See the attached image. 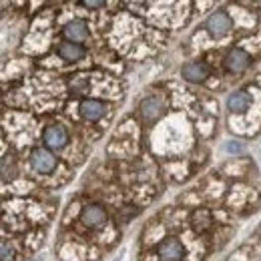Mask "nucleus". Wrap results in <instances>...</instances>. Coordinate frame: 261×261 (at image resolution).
Returning <instances> with one entry per match:
<instances>
[{
  "mask_svg": "<svg viewBox=\"0 0 261 261\" xmlns=\"http://www.w3.org/2000/svg\"><path fill=\"white\" fill-rule=\"evenodd\" d=\"M159 255L163 261H179L183 257V245L175 237H167L159 245Z\"/></svg>",
  "mask_w": 261,
  "mask_h": 261,
  "instance_id": "nucleus-4",
  "label": "nucleus"
},
{
  "mask_svg": "<svg viewBox=\"0 0 261 261\" xmlns=\"http://www.w3.org/2000/svg\"><path fill=\"white\" fill-rule=\"evenodd\" d=\"M231 18H229L227 14L223 12V10H217V12H213L209 18H207V22H205V29L209 31V34H213V36H223V34H227L231 31Z\"/></svg>",
  "mask_w": 261,
  "mask_h": 261,
  "instance_id": "nucleus-1",
  "label": "nucleus"
},
{
  "mask_svg": "<svg viewBox=\"0 0 261 261\" xmlns=\"http://www.w3.org/2000/svg\"><path fill=\"white\" fill-rule=\"evenodd\" d=\"M249 63H251L249 55L245 50H241V48L229 50V55L225 57V66H227V70H231V72H243L249 66Z\"/></svg>",
  "mask_w": 261,
  "mask_h": 261,
  "instance_id": "nucleus-5",
  "label": "nucleus"
},
{
  "mask_svg": "<svg viewBox=\"0 0 261 261\" xmlns=\"http://www.w3.org/2000/svg\"><path fill=\"white\" fill-rule=\"evenodd\" d=\"M249 102H251V98L245 91H237V93L229 95L227 98V107L231 113H243L249 107Z\"/></svg>",
  "mask_w": 261,
  "mask_h": 261,
  "instance_id": "nucleus-12",
  "label": "nucleus"
},
{
  "mask_svg": "<svg viewBox=\"0 0 261 261\" xmlns=\"http://www.w3.org/2000/svg\"><path fill=\"white\" fill-rule=\"evenodd\" d=\"M225 149H227L229 153H241L243 151V145L239 141H229L227 145H225Z\"/></svg>",
  "mask_w": 261,
  "mask_h": 261,
  "instance_id": "nucleus-13",
  "label": "nucleus"
},
{
  "mask_svg": "<svg viewBox=\"0 0 261 261\" xmlns=\"http://www.w3.org/2000/svg\"><path fill=\"white\" fill-rule=\"evenodd\" d=\"M161 113H163V102L159 98L149 97L141 102V115L147 121H155L157 117H161Z\"/></svg>",
  "mask_w": 261,
  "mask_h": 261,
  "instance_id": "nucleus-11",
  "label": "nucleus"
},
{
  "mask_svg": "<svg viewBox=\"0 0 261 261\" xmlns=\"http://www.w3.org/2000/svg\"><path fill=\"white\" fill-rule=\"evenodd\" d=\"M44 143L50 149H63L68 143V133L63 125H50L48 129L44 130Z\"/></svg>",
  "mask_w": 261,
  "mask_h": 261,
  "instance_id": "nucleus-3",
  "label": "nucleus"
},
{
  "mask_svg": "<svg viewBox=\"0 0 261 261\" xmlns=\"http://www.w3.org/2000/svg\"><path fill=\"white\" fill-rule=\"evenodd\" d=\"M81 217H83V223H85L87 227H100V225L107 221V213H105V209L98 207V205H89V207H85Z\"/></svg>",
  "mask_w": 261,
  "mask_h": 261,
  "instance_id": "nucleus-6",
  "label": "nucleus"
},
{
  "mask_svg": "<svg viewBox=\"0 0 261 261\" xmlns=\"http://www.w3.org/2000/svg\"><path fill=\"white\" fill-rule=\"evenodd\" d=\"M183 79L189 81V83H203L209 74V68L203 65V63H187L181 70Z\"/></svg>",
  "mask_w": 261,
  "mask_h": 261,
  "instance_id": "nucleus-8",
  "label": "nucleus"
},
{
  "mask_svg": "<svg viewBox=\"0 0 261 261\" xmlns=\"http://www.w3.org/2000/svg\"><path fill=\"white\" fill-rule=\"evenodd\" d=\"M81 2H83V6H87V8H100V6H105L107 0H81Z\"/></svg>",
  "mask_w": 261,
  "mask_h": 261,
  "instance_id": "nucleus-14",
  "label": "nucleus"
},
{
  "mask_svg": "<svg viewBox=\"0 0 261 261\" xmlns=\"http://www.w3.org/2000/svg\"><path fill=\"white\" fill-rule=\"evenodd\" d=\"M105 105L100 100H93V98H87L81 102V115L87 119V121H98L102 115H105Z\"/></svg>",
  "mask_w": 261,
  "mask_h": 261,
  "instance_id": "nucleus-9",
  "label": "nucleus"
},
{
  "mask_svg": "<svg viewBox=\"0 0 261 261\" xmlns=\"http://www.w3.org/2000/svg\"><path fill=\"white\" fill-rule=\"evenodd\" d=\"M10 255H12L10 245H8L6 241H2V261H8V259H10Z\"/></svg>",
  "mask_w": 261,
  "mask_h": 261,
  "instance_id": "nucleus-15",
  "label": "nucleus"
},
{
  "mask_svg": "<svg viewBox=\"0 0 261 261\" xmlns=\"http://www.w3.org/2000/svg\"><path fill=\"white\" fill-rule=\"evenodd\" d=\"M59 55L65 59V61H79L85 57V48L81 46V42H72V40H66V42H61L59 44Z\"/></svg>",
  "mask_w": 261,
  "mask_h": 261,
  "instance_id": "nucleus-10",
  "label": "nucleus"
},
{
  "mask_svg": "<svg viewBox=\"0 0 261 261\" xmlns=\"http://www.w3.org/2000/svg\"><path fill=\"white\" fill-rule=\"evenodd\" d=\"M31 163L38 173H53L57 167V159L46 149H34L33 155H31Z\"/></svg>",
  "mask_w": 261,
  "mask_h": 261,
  "instance_id": "nucleus-2",
  "label": "nucleus"
},
{
  "mask_svg": "<svg viewBox=\"0 0 261 261\" xmlns=\"http://www.w3.org/2000/svg\"><path fill=\"white\" fill-rule=\"evenodd\" d=\"M65 36L72 42H85L89 38V27L83 20H70L65 24Z\"/></svg>",
  "mask_w": 261,
  "mask_h": 261,
  "instance_id": "nucleus-7",
  "label": "nucleus"
}]
</instances>
